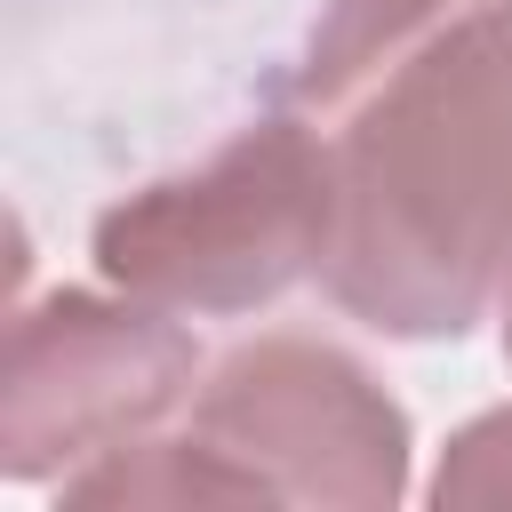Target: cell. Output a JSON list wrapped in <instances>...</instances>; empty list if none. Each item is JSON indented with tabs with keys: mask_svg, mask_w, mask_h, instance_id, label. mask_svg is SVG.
Returning a JSON list of instances; mask_svg holds the SVG:
<instances>
[{
	"mask_svg": "<svg viewBox=\"0 0 512 512\" xmlns=\"http://www.w3.org/2000/svg\"><path fill=\"white\" fill-rule=\"evenodd\" d=\"M320 288L376 336L456 344L512 280V0L344 104Z\"/></svg>",
	"mask_w": 512,
	"mask_h": 512,
	"instance_id": "1",
	"label": "cell"
},
{
	"mask_svg": "<svg viewBox=\"0 0 512 512\" xmlns=\"http://www.w3.org/2000/svg\"><path fill=\"white\" fill-rule=\"evenodd\" d=\"M336 224V168L304 120H248L200 168L152 176L88 232L96 272L160 312H264L320 272Z\"/></svg>",
	"mask_w": 512,
	"mask_h": 512,
	"instance_id": "2",
	"label": "cell"
},
{
	"mask_svg": "<svg viewBox=\"0 0 512 512\" xmlns=\"http://www.w3.org/2000/svg\"><path fill=\"white\" fill-rule=\"evenodd\" d=\"M200 376V344L144 296L48 288L8 320L0 360V472L72 480L80 464L152 440Z\"/></svg>",
	"mask_w": 512,
	"mask_h": 512,
	"instance_id": "3",
	"label": "cell"
},
{
	"mask_svg": "<svg viewBox=\"0 0 512 512\" xmlns=\"http://www.w3.org/2000/svg\"><path fill=\"white\" fill-rule=\"evenodd\" d=\"M192 432L264 496L392 512L408 496V408L320 336H256L192 392Z\"/></svg>",
	"mask_w": 512,
	"mask_h": 512,
	"instance_id": "4",
	"label": "cell"
},
{
	"mask_svg": "<svg viewBox=\"0 0 512 512\" xmlns=\"http://www.w3.org/2000/svg\"><path fill=\"white\" fill-rule=\"evenodd\" d=\"M480 8H496V0H328L320 24L304 32V56L288 72V96L312 104V112H344L400 56H416L424 40H440L448 24L480 16Z\"/></svg>",
	"mask_w": 512,
	"mask_h": 512,
	"instance_id": "5",
	"label": "cell"
},
{
	"mask_svg": "<svg viewBox=\"0 0 512 512\" xmlns=\"http://www.w3.org/2000/svg\"><path fill=\"white\" fill-rule=\"evenodd\" d=\"M424 496L440 512H488V504H512V408H488L472 416L464 432H448Z\"/></svg>",
	"mask_w": 512,
	"mask_h": 512,
	"instance_id": "6",
	"label": "cell"
},
{
	"mask_svg": "<svg viewBox=\"0 0 512 512\" xmlns=\"http://www.w3.org/2000/svg\"><path fill=\"white\" fill-rule=\"evenodd\" d=\"M496 312H504V360H512V280H504V296H496Z\"/></svg>",
	"mask_w": 512,
	"mask_h": 512,
	"instance_id": "7",
	"label": "cell"
}]
</instances>
